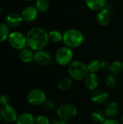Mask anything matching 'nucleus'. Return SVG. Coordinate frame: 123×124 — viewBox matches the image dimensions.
Returning a JSON list of instances; mask_svg holds the SVG:
<instances>
[{
  "mask_svg": "<svg viewBox=\"0 0 123 124\" xmlns=\"http://www.w3.org/2000/svg\"><path fill=\"white\" fill-rule=\"evenodd\" d=\"M119 110H120L119 105L116 102L111 101L107 104L104 109V113L106 116L112 118L118 113Z\"/></svg>",
  "mask_w": 123,
  "mask_h": 124,
  "instance_id": "nucleus-15",
  "label": "nucleus"
},
{
  "mask_svg": "<svg viewBox=\"0 0 123 124\" xmlns=\"http://www.w3.org/2000/svg\"><path fill=\"white\" fill-rule=\"evenodd\" d=\"M88 73L87 65L79 60L72 61L68 66V73L70 76L76 81L85 79L88 75Z\"/></svg>",
  "mask_w": 123,
  "mask_h": 124,
  "instance_id": "nucleus-3",
  "label": "nucleus"
},
{
  "mask_svg": "<svg viewBox=\"0 0 123 124\" xmlns=\"http://www.w3.org/2000/svg\"><path fill=\"white\" fill-rule=\"evenodd\" d=\"M48 33L49 41L54 43H58L63 40V34L58 30H51Z\"/></svg>",
  "mask_w": 123,
  "mask_h": 124,
  "instance_id": "nucleus-21",
  "label": "nucleus"
},
{
  "mask_svg": "<svg viewBox=\"0 0 123 124\" xmlns=\"http://www.w3.org/2000/svg\"><path fill=\"white\" fill-rule=\"evenodd\" d=\"M111 18H112L111 12L106 7L98 11L96 14V22L101 26L107 25L110 23Z\"/></svg>",
  "mask_w": 123,
  "mask_h": 124,
  "instance_id": "nucleus-10",
  "label": "nucleus"
},
{
  "mask_svg": "<svg viewBox=\"0 0 123 124\" xmlns=\"http://www.w3.org/2000/svg\"><path fill=\"white\" fill-rule=\"evenodd\" d=\"M86 7L93 11H99L105 7L106 0H84Z\"/></svg>",
  "mask_w": 123,
  "mask_h": 124,
  "instance_id": "nucleus-16",
  "label": "nucleus"
},
{
  "mask_svg": "<svg viewBox=\"0 0 123 124\" xmlns=\"http://www.w3.org/2000/svg\"><path fill=\"white\" fill-rule=\"evenodd\" d=\"M99 78L96 73H89L85 78V86L87 89L94 91L98 87Z\"/></svg>",
  "mask_w": 123,
  "mask_h": 124,
  "instance_id": "nucleus-14",
  "label": "nucleus"
},
{
  "mask_svg": "<svg viewBox=\"0 0 123 124\" xmlns=\"http://www.w3.org/2000/svg\"><path fill=\"white\" fill-rule=\"evenodd\" d=\"M62 41L65 46L72 49L80 46L84 41L83 33L76 28H70L63 33Z\"/></svg>",
  "mask_w": 123,
  "mask_h": 124,
  "instance_id": "nucleus-2",
  "label": "nucleus"
},
{
  "mask_svg": "<svg viewBox=\"0 0 123 124\" xmlns=\"http://www.w3.org/2000/svg\"><path fill=\"white\" fill-rule=\"evenodd\" d=\"M101 68L104 70H109L110 69V66H111V63L107 60L102 61L101 62Z\"/></svg>",
  "mask_w": 123,
  "mask_h": 124,
  "instance_id": "nucleus-30",
  "label": "nucleus"
},
{
  "mask_svg": "<svg viewBox=\"0 0 123 124\" xmlns=\"http://www.w3.org/2000/svg\"><path fill=\"white\" fill-rule=\"evenodd\" d=\"M108 100H109V94L107 91L103 89L94 90V92L91 94L92 102L98 105L104 104L107 102Z\"/></svg>",
  "mask_w": 123,
  "mask_h": 124,
  "instance_id": "nucleus-11",
  "label": "nucleus"
},
{
  "mask_svg": "<svg viewBox=\"0 0 123 124\" xmlns=\"http://www.w3.org/2000/svg\"><path fill=\"white\" fill-rule=\"evenodd\" d=\"M19 57L22 62L28 63L34 59V53L33 52V50L31 49L25 48L20 51L19 54Z\"/></svg>",
  "mask_w": 123,
  "mask_h": 124,
  "instance_id": "nucleus-18",
  "label": "nucleus"
},
{
  "mask_svg": "<svg viewBox=\"0 0 123 124\" xmlns=\"http://www.w3.org/2000/svg\"><path fill=\"white\" fill-rule=\"evenodd\" d=\"M121 120H122V123H123V116H122V119H121Z\"/></svg>",
  "mask_w": 123,
  "mask_h": 124,
  "instance_id": "nucleus-34",
  "label": "nucleus"
},
{
  "mask_svg": "<svg viewBox=\"0 0 123 124\" xmlns=\"http://www.w3.org/2000/svg\"><path fill=\"white\" fill-rule=\"evenodd\" d=\"M101 62H100L98 60H91L87 65V68H88L89 73H96L101 68Z\"/></svg>",
  "mask_w": 123,
  "mask_h": 124,
  "instance_id": "nucleus-20",
  "label": "nucleus"
},
{
  "mask_svg": "<svg viewBox=\"0 0 123 124\" xmlns=\"http://www.w3.org/2000/svg\"><path fill=\"white\" fill-rule=\"evenodd\" d=\"M78 115V110L75 106L71 104L62 105L57 110V116L61 120L68 121L73 120Z\"/></svg>",
  "mask_w": 123,
  "mask_h": 124,
  "instance_id": "nucleus-5",
  "label": "nucleus"
},
{
  "mask_svg": "<svg viewBox=\"0 0 123 124\" xmlns=\"http://www.w3.org/2000/svg\"><path fill=\"white\" fill-rule=\"evenodd\" d=\"M1 12V7H0V13Z\"/></svg>",
  "mask_w": 123,
  "mask_h": 124,
  "instance_id": "nucleus-35",
  "label": "nucleus"
},
{
  "mask_svg": "<svg viewBox=\"0 0 123 124\" xmlns=\"http://www.w3.org/2000/svg\"><path fill=\"white\" fill-rule=\"evenodd\" d=\"M9 34V26L4 23H0V43L8 39Z\"/></svg>",
  "mask_w": 123,
  "mask_h": 124,
  "instance_id": "nucleus-25",
  "label": "nucleus"
},
{
  "mask_svg": "<svg viewBox=\"0 0 123 124\" xmlns=\"http://www.w3.org/2000/svg\"><path fill=\"white\" fill-rule=\"evenodd\" d=\"M23 21L22 15L18 13H11L6 17V24L8 26L16 28L19 27Z\"/></svg>",
  "mask_w": 123,
  "mask_h": 124,
  "instance_id": "nucleus-13",
  "label": "nucleus"
},
{
  "mask_svg": "<svg viewBox=\"0 0 123 124\" xmlns=\"http://www.w3.org/2000/svg\"><path fill=\"white\" fill-rule=\"evenodd\" d=\"M34 61L41 66H49L53 62L51 54L45 50H38L34 54Z\"/></svg>",
  "mask_w": 123,
  "mask_h": 124,
  "instance_id": "nucleus-8",
  "label": "nucleus"
},
{
  "mask_svg": "<svg viewBox=\"0 0 123 124\" xmlns=\"http://www.w3.org/2000/svg\"><path fill=\"white\" fill-rule=\"evenodd\" d=\"M9 102H10V99L7 95H2L0 97V104L1 105V106L9 105Z\"/></svg>",
  "mask_w": 123,
  "mask_h": 124,
  "instance_id": "nucleus-28",
  "label": "nucleus"
},
{
  "mask_svg": "<svg viewBox=\"0 0 123 124\" xmlns=\"http://www.w3.org/2000/svg\"><path fill=\"white\" fill-rule=\"evenodd\" d=\"M35 7L38 12L44 13L46 12L49 8V2L48 0H36Z\"/></svg>",
  "mask_w": 123,
  "mask_h": 124,
  "instance_id": "nucleus-24",
  "label": "nucleus"
},
{
  "mask_svg": "<svg viewBox=\"0 0 123 124\" xmlns=\"http://www.w3.org/2000/svg\"><path fill=\"white\" fill-rule=\"evenodd\" d=\"M105 84L109 88H111V89L115 88L117 84V80L115 76L113 74L108 75L105 78Z\"/></svg>",
  "mask_w": 123,
  "mask_h": 124,
  "instance_id": "nucleus-26",
  "label": "nucleus"
},
{
  "mask_svg": "<svg viewBox=\"0 0 123 124\" xmlns=\"http://www.w3.org/2000/svg\"><path fill=\"white\" fill-rule=\"evenodd\" d=\"M43 105L44 106V108L46 109H48V110H50V109H52L54 107V102L50 100V99H46L45 100V102H43Z\"/></svg>",
  "mask_w": 123,
  "mask_h": 124,
  "instance_id": "nucleus-29",
  "label": "nucleus"
},
{
  "mask_svg": "<svg viewBox=\"0 0 123 124\" xmlns=\"http://www.w3.org/2000/svg\"><path fill=\"white\" fill-rule=\"evenodd\" d=\"M1 118V113H0V119Z\"/></svg>",
  "mask_w": 123,
  "mask_h": 124,
  "instance_id": "nucleus-36",
  "label": "nucleus"
},
{
  "mask_svg": "<svg viewBox=\"0 0 123 124\" xmlns=\"http://www.w3.org/2000/svg\"><path fill=\"white\" fill-rule=\"evenodd\" d=\"M28 102L34 106H39L43 104L46 100L45 92L40 89H34L29 92L27 95Z\"/></svg>",
  "mask_w": 123,
  "mask_h": 124,
  "instance_id": "nucleus-7",
  "label": "nucleus"
},
{
  "mask_svg": "<svg viewBox=\"0 0 123 124\" xmlns=\"http://www.w3.org/2000/svg\"><path fill=\"white\" fill-rule=\"evenodd\" d=\"M0 113L1 118L9 123H13L16 121L18 118L16 110L9 105L2 106L0 110Z\"/></svg>",
  "mask_w": 123,
  "mask_h": 124,
  "instance_id": "nucleus-9",
  "label": "nucleus"
},
{
  "mask_svg": "<svg viewBox=\"0 0 123 124\" xmlns=\"http://www.w3.org/2000/svg\"><path fill=\"white\" fill-rule=\"evenodd\" d=\"M73 57L72 49L67 46H61L59 48L55 54L56 62L62 66H65L70 65L72 62Z\"/></svg>",
  "mask_w": 123,
  "mask_h": 124,
  "instance_id": "nucleus-4",
  "label": "nucleus"
},
{
  "mask_svg": "<svg viewBox=\"0 0 123 124\" xmlns=\"http://www.w3.org/2000/svg\"><path fill=\"white\" fill-rule=\"evenodd\" d=\"M36 124H51V122L47 116H39L36 119Z\"/></svg>",
  "mask_w": 123,
  "mask_h": 124,
  "instance_id": "nucleus-27",
  "label": "nucleus"
},
{
  "mask_svg": "<svg viewBox=\"0 0 123 124\" xmlns=\"http://www.w3.org/2000/svg\"><path fill=\"white\" fill-rule=\"evenodd\" d=\"M24 1H36V0H24Z\"/></svg>",
  "mask_w": 123,
  "mask_h": 124,
  "instance_id": "nucleus-33",
  "label": "nucleus"
},
{
  "mask_svg": "<svg viewBox=\"0 0 123 124\" xmlns=\"http://www.w3.org/2000/svg\"><path fill=\"white\" fill-rule=\"evenodd\" d=\"M54 124H69L67 121H63V120H60V121H55Z\"/></svg>",
  "mask_w": 123,
  "mask_h": 124,
  "instance_id": "nucleus-32",
  "label": "nucleus"
},
{
  "mask_svg": "<svg viewBox=\"0 0 123 124\" xmlns=\"http://www.w3.org/2000/svg\"><path fill=\"white\" fill-rule=\"evenodd\" d=\"M8 41L10 46L17 50L21 51L23 49H25L26 46H28L26 36L18 31L11 33L8 38Z\"/></svg>",
  "mask_w": 123,
  "mask_h": 124,
  "instance_id": "nucleus-6",
  "label": "nucleus"
},
{
  "mask_svg": "<svg viewBox=\"0 0 123 124\" xmlns=\"http://www.w3.org/2000/svg\"><path fill=\"white\" fill-rule=\"evenodd\" d=\"M36 119L33 116L28 113H25L18 116L16 124H35Z\"/></svg>",
  "mask_w": 123,
  "mask_h": 124,
  "instance_id": "nucleus-17",
  "label": "nucleus"
},
{
  "mask_svg": "<svg viewBox=\"0 0 123 124\" xmlns=\"http://www.w3.org/2000/svg\"><path fill=\"white\" fill-rule=\"evenodd\" d=\"M38 11L37 10L36 7L28 6L23 9L21 15L24 21L30 23L34 21L36 19V17H38Z\"/></svg>",
  "mask_w": 123,
  "mask_h": 124,
  "instance_id": "nucleus-12",
  "label": "nucleus"
},
{
  "mask_svg": "<svg viewBox=\"0 0 123 124\" xmlns=\"http://www.w3.org/2000/svg\"><path fill=\"white\" fill-rule=\"evenodd\" d=\"M112 74L113 75H120L123 73V62L120 60L114 61L111 63L110 69Z\"/></svg>",
  "mask_w": 123,
  "mask_h": 124,
  "instance_id": "nucleus-19",
  "label": "nucleus"
},
{
  "mask_svg": "<svg viewBox=\"0 0 123 124\" xmlns=\"http://www.w3.org/2000/svg\"><path fill=\"white\" fill-rule=\"evenodd\" d=\"M92 120L97 124H103L105 121V113L100 110H96L91 113Z\"/></svg>",
  "mask_w": 123,
  "mask_h": 124,
  "instance_id": "nucleus-23",
  "label": "nucleus"
},
{
  "mask_svg": "<svg viewBox=\"0 0 123 124\" xmlns=\"http://www.w3.org/2000/svg\"><path fill=\"white\" fill-rule=\"evenodd\" d=\"M72 86V81L67 77L62 78L58 84V87L61 91H68Z\"/></svg>",
  "mask_w": 123,
  "mask_h": 124,
  "instance_id": "nucleus-22",
  "label": "nucleus"
},
{
  "mask_svg": "<svg viewBox=\"0 0 123 124\" xmlns=\"http://www.w3.org/2000/svg\"><path fill=\"white\" fill-rule=\"evenodd\" d=\"M102 124H120L118 121H117L116 120L113 119V118H108L106 119L105 121Z\"/></svg>",
  "mask_w": 123,
  "mask_h": 124,
  "instance_id": "nucleus-31",
  "label": "nucleus"
},
{
  "mask_svg": "<svg viewBox=\"0 0 123 124\" xmlns=\"http://www.w3.org/2000/svg\"><path fill=\"white\" fill-rule=\"evenodd\" d=\"M26 39L28 47L35 51L42 50L49 41V33L44 28L38 26L33 27L28 31Z\"/></svg>",
  "mask_w": 123,
  "mask_h": 124,
  "instance_id": "nucleus-1",
  "label": "nucleus"
}]
</instances>
